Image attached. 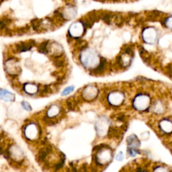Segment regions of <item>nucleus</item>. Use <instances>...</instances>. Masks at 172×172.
Segmentation results:
<instances>
[{"instance_id":"nucleus-4","label":"nucleus","mask_w":172,"mask_h":172,"mask_svg":"<svg viewBox=\"0 0 172 172\" xmlns=\"http://www.w3.org/2000/svg\"><path fill=\"white\" fill-rule=\"evenodd\" d=\"M59 112V108L56 106H53L52 107L49 108L48 112H47V116H48L49 117H53L55 115H57Z\"/></svg>"},{"instance_id":"nucleus-3","label":"nucleus","mask_w":172,"mask_h":172,"mask_svg":"<svg viewBox=\"0 0 172 172\" xmlns=\"http://www.w3.org/2000/svg\"><path fill=\"white\" fill-rule=\"evenodd\" d=\"M24 89H25L26 92L29 94H34L38 91L37 86L33 84H26Z\"/></svg>"},{"instance_id":"nucleus-5","label":"nucleus","mask_w":172,"mask_h":172,"mask_svg":"<svg viewBox=\"0 0 172 172\" xmlns=\"http://www.w3.org/2000/svg\"><path fill=\"white\" fill-rule=\"evenodd\" d=\"M106 61L104 59L101 60V62H100V65H98V67H97V68H96L95 70L94 71V73H96V74H98V73H101L102 71L104 70V67H105V65H106Z\"/></svg>"},{"instance_id":"nucleus-13","label":"nucleus","mask_w":172,"mask_h":172,"mask_svg":"<svg viewBox=\"0 0 172 172\" xmlns=\"http://www.w3.org/2000/svg\"><path fill=\"white\" fill-rule=\"evenodd\" d=\"M98 1H102V2H104L106 1V0H98Z\"/></svg>"},{"instance_id":"nucleus-12","label":"nucleus","mask_w":172,"mask_h":172,"mask_svg":"<svg viewBox=\"0 0 172 172\" xmlns=\"http://www.w3.org/2000/svg\"><path fill=\"white\" fill-rule=\"evenodd\" d=\"M122 159H123V155H122V153L120 152L119 154H118L117 156H116V159L118 161H121L122 160Z\"/></svg>"},{"instance_id":"nucleus-10","label":"nucleus","mask_w":172,"mask_h":172,"mask_svg":"<svg viewBox=\"0 0 172 172\" xmlns=\"http://www.w3.org/2000/svg\"><path fill=\"white\" fill-rule=\"evenodd\" d=\"M128 153H130V155H131V156L134 157L137 155V153H138L139 152V151H137V150H135V149H129Z\"/></svg>"},{"instance_id":"nucleus-9","label":"nucleus","mask_w":172,"mask_h":172,"mask_svg":"<svg viewBox=\"0 0 172 172\" xmlns=\"http://www.w3.org/2000/svg\"><path fill=\"white\" fill-rule=\"evenodd\" d=\"M167 74L172 77V63L171 64H169L167 66Z\"/></svg>"},{"instance_id":"nucleus-2","label":"nucleus","mask_w":172,"mask_h":172,"mask_svg":"<svg viewBox=\"0 0 172 172\" xmlns=\"http://www.w3.org/2000/svg\"><path fill=\"white\" fill-rule=\"evenodd\" d=\"M34 43H35V42L34 40H30V41L28 42L21 43V44L18 45L17 49L20 52H25V51L30 50L34 44Z\"/></svg>"},{"instance_id":"nucleus-8","label":"nucleus","mask_w":172,"mask_h":172,"mask_svg":"<svg viewBox=\"0 0 172 172\" xmlns=\"http://www.w3.org/2000/svg\"><path fill=\"white\" fill-rule=\"evenodd\" d=\"M22 107L24 108V109L27 110V111H30V110H31V106H30V105L28 103V102H23L22 103Z\"/></svg>"},{"instance_id":"nucleus-1","label":"nucleus","mask_w":172,"mask_h":172,"mask_svg":"<svg viewBox=\"0 0 172 172\" xmlns=\"http://www.w3.org/2000/svg\"><path fill=\"white\" fill-rule=\"evenodd\" d=\"M0 98L6 102H13L15 98L14 94L4 89H0Z\"/></svg>"},{"instance_id":"nucleus-7","label":"nucleus","mask_w":172,"mask_h":172,"mask_svg":"<svg viewBox=\"0 0 172 172\" xmlns=\"http://www.w3.org/2000/svg\"><path fill=\"white\" fill-rule=\"evenodd\" d=\"M73 89H74V87H73V86H70V87L65 88V89L62 91V93H61V95L62 96L68 95V94H70L71 91H73Z\"/></svg>"},{"instance_id":"nucleus-11","label":"nucleus","mask_w":172,"mask_h":172,"mask_svg":"<svg viewBox=\"0 0 172 172\" xmlns=\"http://www.w3.org/2000/svg\"><path fill=\"white\" fill-rule=\"evenodd\" d=\"M55 65L57 67H62L64 65V61L62 60H57V61H55Z\"/></svg>"},{"instance_id":"nucleus-6","label":"nucleus","mask_w":172,"mask_h":172,"mask_svg":"<svg viewBox=\"0 0 172 172\" xmlns=\"http://www.w3.org/2000/svg\"><path fill=\"white\" fill-rule=\"evenodd\" d=\"M161 15V12H159L158 11H153L149 14L148 18L150 20H155L156 19H157V18H158Z\"/></svg>"}]
</instances>
